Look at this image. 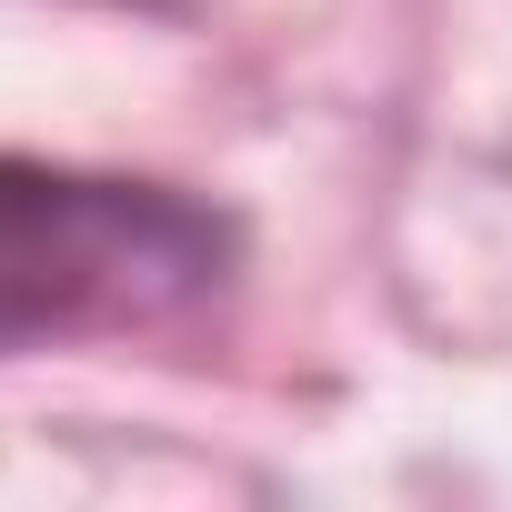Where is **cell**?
<instances>
[{"instance_id": "cell-1", "label": "cell", "mask_w": 512, "mask_h": 512, "mask_svg": "<svg viewBox=\"0 0 512 512\" xmlns=\"http://www.w3.org/2000/svg\"><path fill=\"white\" fill-rule=\"evenodd\" d=\"M221 262V231L141 181L0 171V342L151 322L191 302Z\"/></svg>"}]
</instances>
